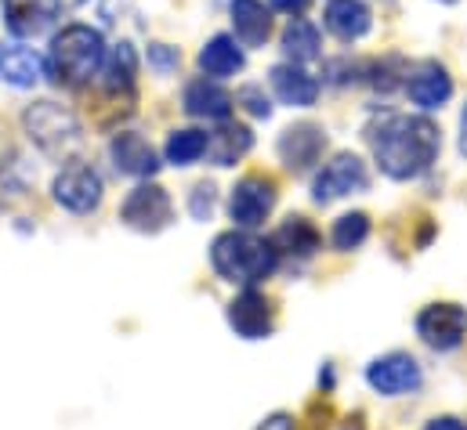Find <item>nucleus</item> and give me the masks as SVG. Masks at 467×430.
Returning <instances> with one entry per match:
<instances>
[{"label":"nucleus","mask_w":467,"mask_h":430,"mask_svg":"<svg viewBox=\"0 0 467 430\" xmlns=\"http://www.w3.org/2000/svg\"><path fill=\"white\" fill-rule=\"evenodd\" d=\"M369 148L391 181H410L439 159L442 134L428 116H384L369 127Z\"/></svg>","instance_id":"obj_1"},{"label":"nucleus","mask_w":467,"mask_h":430,"mask_svg":"<svg viewBox=\"0 0 467 430\" xmlns=\"http://www.w3.org/2000/svg\"><path fill=\"white\" fill-rule=\"evenodd\" d=\"M211 264L225 282L257 286L279 268V250L254 231H222L211 246Z\"/></svg>","instance_id":"obj_2"},{"label":"nucleus","mask_w":467,"mask_h":430,"mask_svg":"<svg viewBox=\"0 0 467 430\" xmlns=\"http://www.w3.org/2000/svg\"><path fill=\"white\" fill-rule=\"evenodd\" d=\"M106 66V40L91 26H66L51 40L47 73L58 87H84Z\"/></svg>","instance_id":"obj_3"},{"label":"nucleus","mask_w":467,"mask_h":430,"mask_svg":"<svg viewBox=\"0 0 467 430\" xmlns=\"http://www.w3.org/2000/svg\"><path fill=\"white\" fill-rule=\"evenodd\" d=\"M22 123H26L29 141L51 159H69L84 141L80 119L58 102H33L22 112Z\"/></svg>","instance_id":"obj_4"},{"label":"nucleus","mask_w":467,"mask_h":430,"mask_svg":"<svg viewBox=\"0 0 467 430\" xmlns=\"http://www.w3.org/2000/svg\"><path fill=\"white\" fill-rule=\"evenodd\" d=\"M366 384L384 398H402V394L420 391L424 373H420V362L413 354L391 351V354H380L366 365Z\"/></svg>","instance_id":"obj_5"},{"label":"nucleus","mask_w":467,"mask_h":430,"mask_svg":"<svg viewBox=\"0 0 467 430\" xmlns=\"http://www.w3.org/2000/svg\"><path fill=\"white\" fill-rule=\"evenodd\" d=\"M417 336L431 347V351H457L467 336V308L461 304H428L417 315Z\"/></svg>","instance_id":"obj_6"},{"label":"nucleus","mask_w":467,"mask_h":430,"mask_svg":"<svg viewBox=\"0 0 467 430\" xmlns=\"http://www.w3.org/2000/svg\"><path fill=\"white\" fill-rule=\"evenodd\" d=\"M119 217H123L127 228H134V231H141V235H156V231H163V228L171 224L174 203H171L167 189H160V185H138V189L123 200Z\"/></svg>","instance_id":"obj_7"},{"label":"nucleus","mask_w":467,"mask_h":430,"mask_svg":"<svg viewBox=\"0 0 467 430\" xmlns=\"http://www.w3.org/2000/svg\"><path fill=\"white\" fill-rule=\"evenodd\" d=\"M369 189V170H366V163L358 159V156H351V152H341V156H334L327 167H323V174L316 178V185H312V196H316V203H334V200H345V196H355V192H366Z\"/></svg>","instance_id":"obj_8"},{"label":"nucleus","mask_w":467,"mask_h":430,"mask_svg":"<svg viewBox=\"0 0 467 430\" xmlns=\"http://www.w3.org/2000/svg\"><path fill=\"white\" fill-rule=\"evenodd\" d=\"M102 192H106V189H102L99 170H91V167H84V163L66 167V170L55 178V185H51L55 203L66 207L69 214H91V210H99Z\"/></svg>","instance_id":"obj_9"},{"label":"nucleus","mask_w":467,"mask_h":430,"mask_svg":"<svg viewBox=\"0 0 467 430\" xmlns=\"http://www.w3.org/2000/svg\"><path fill=\"white\" fill-rule=\"evenodd\" d=\"M275 207V181L272 178H243L233 189V200H229V214L239 228H257L265 217L272 214Z\"/></svg>","instance_id":"obj_10"},{"label":"nucleus","mask_w":467,"mask_h":430,"mask_svg":"<svg viewBox=\"0 0 467 430\" xmlns=\"http://www.w3.org/2000/svg\"><path fill=\"white\" fill-rule=\"evenodd\" d=\"M229 325L235 329V336H243V340H265L275 329V308H272V301L265 293L246 286L229 304Z\"/></svg>","instance_id":"obj_11"},{"label":"nucleus","mask_w":467,"mask_h":430,"mask_svg":"<svg viewBox=\"0 0 467 430\" xmlns=\"http://www.w3.org/2000/svg\"><path fill=\"white\" fill-rule=\"evenodd\" d=\"M62 15V0H4V22L18 40L47 33Z\"/></svg>","instance_id":"obj_12"},{"label":"nucleus","mask_w":467,"mask_h":430,"mask_svg":"<svg viewBox=\"0 0 467 430\" xmlns=\"http://www.w3.org/2000/svg\"><path fill=\"white\" fill-rule=\"evenodd\" d=\"M323 148H327V130L316 127V123L286 127L283 138H279V156L290 170H308L312 163H319Z\"/></svg>","instance_id":"obj_13"},{"label":"nucleus","mask_w":467,"mask_h":430,"mask_svg":"<svg viewBox=\"0 0 467 430\" xmlns=\"http://www.w3.org/2000/svg\"><path fill=\"white\" fill-rule=\"evenodd\" d=\"M109 156H113V167L127 178H152L160 170L156 148L134 130H119L117 138L109 141Z\"/></svg>","instance_id":"obj_14"},{"label":"nucleus","mask_w":467,"mask_h":430,"mask_svg":"<svg viewBox=\"0 0 467 430\" xmlns=\"http://www.w3.org/2000/svg\"><path fill=\"white\" fill-rule=\"evenodd\" d=\"M406 91H410L413 106L442 108L450 98H453V77H450L439 62H424L417 73L406 77Z\"/></svg>","instance_id":"obj_15"},{"label":"nucleus","mask_w":467,"mask_h":430,"mask_svg":"<svg viewBox=\"0 0 467 430\" xmlns=\"http://www.w3.org/2000/svg\"><path fill=\"white\" fill-rule=\"evenodd\" d=\"M272 87H275L279 102L297 106V108L316 106V98H319V80H316L312 73H305L297 62L275 66V69H272Z\"/></svg>","instance_id":"obj_16"},{"label":"nucleus","mask_w":467,"mask_h":430,"mask_svg":"<svg viewBox=\"0 0 467 430\" xmlns=\"http://www.w3.org/2000/svg\"><path fill=\"white\" fill-rule=\"evenodd\" d=\"M272 246L279 250V257L286 253V257L308 261V257H316V250L323 246V235H319V228H316L308 217H286V220L275 228Z\"/></svg>","instance_id":"obj_17"},{"label":"nucleus","mask_w":467,"mask_h":430,"mask_svg":"<svg viewBox=\"0 0 467 430\" xmlns=\"http://www.w3.org/2000/svg\"><path fill=\"white\" fill-rule=\"evenodd\" d=\"M254 145V134L246 123H233V119H222L218 130L207 138V159L214 167H235Z\"/></svg>","instance_id":"obj_18"},{"label":"nucleus","mask_w":467,"mask_h":430,"mask_svg":"<svg viewBox=\"0 0 467 430\" xmlns=\"http://www.w3.org/2000/svg\"><path fill=\"white\" fill-rule=\"evenodd\" d=\"M373 26V15L362 0H330L327 4V29L337 36V40H362Z\"/></svg>","instance_id":"obj_19"},{"label":"nucleus","mask_w":467,"mask_h":430,"mask_svg":"<svg viewBox=\"0 0 467 430\" xmlns=\"http://www.w3.org/2000/svg\"><path fill=\"white\" fill-rule=\"evenodd\" d=\"M185 112L196 119H229L233 112V95L225 87H218L214 80H192L185 87Z\"/></svg>","instance_id":"obj_20"},{"label":"nucleus","mask_w":467,"mask_h":430,"mask_svg":"<svg viewBox=\"0 0 467 430\" xmlns=\"http://www.w3.org/2000/svg\"><path fill=\"white\" fill-rule=\"evenodd\" d=\"M233 29L243 47H261L272 33V18L261 0H233Z\"/></svg>","instance_id":"obj_21"},{"label":"nucleus","mask_w":467,"mask_h":430,"mask_svg":"<svg viewBox=\"0 0 467 430\" xmlns=\"http://www.w3.org/2000/svg\"><path fill=\"white\" fill-rule=\"evenodd\" d=\"M0 77L11 87H33L44 77V58L36 51H29V47H7L0 55Z\"/></svg>","instance_id":"obj_22"},{"label":"nucleus","mask_w":467,"mask_h":430,"mask_svg":"<svg viewBox=\"0 0 467 430\" xmlns=\"http://www.w3.org/2000/svg\"><path fill=\"white\" fill-rule=\"evenodd\" d=\"M200 66H203L207 77H233V73L243 69V51H239V44L233 36L222 33L200 51Z\"/></svg>","instance_id":"obj_23"},{"label":"nucleus","mask_w":467,"mask_h":430,"mask_svg":"<svg viewBox=\"0 0 467 430\" xmlns=\"http://www.w3.org/2000/svg\"><path fill=\"white\" fill-rule=\"evenodd\" d=\"M319 47H323V40H319V29L312 22L294 18L283 29V51H286L290 62H297V66L301 62H312V58H319Z\"/></svg>","instance_id":"obj_24"},{"label":"nucleus","mask_w":467,"mask_h":430,"mask_svg":"<svg viewBox=\"0 0 467 430\" xmlns=\"http://www.w3.org/2000/svg\"><path fill=\"white\" fill-rule=\"evenodd\" d=\"M102 73H106V84H102V87H113V91H134V77H138V55H134V47H130L127 40H123V44H117V47L106 55Z\"/></svg>","instance_id":"obj_25"},{"label":"nucleus","mask_w":467,"mask_h":430,"mask_svg":"<svg viewBox=\"0 0 467 430\" xmlns=\"http://www.w3.org/2000/svg\"><path fill=\"white\" fill-rule=\"evenodd\" d=\"M200 156H207V134L203 130H174L167 138V159L174 167H189Z\"/></svg>","instance_id":"obj_26"},{"label":"nucleus","mask_w":467,"mask_h":430,"mask_svg":"<svg viewBox=\"0 0 467 430\" xmlns=\"http://www.w3.org/2000/svg\"><path fill=\"white\" fill-rule=\"evenodd\" d=\"M330 239H334V246L337 250H358L366 239H369V217L366 214H345V217H337L334 220V231H330Z\"/></svg>","instance_id":"obj_27"},{"label":"nucleus","mask_w":467,"mask_h":430,"mask_svg":"<svg viewBox=\"0 0 467 430\" xmlns=\"http://www.w3.org/2000/svg\"><path fill=\"white\" fill-rule=\"evenodd\" d=\"M235 102L246 108L250 116H257V119H268V116H272V102L265 98L261 87H243V91L235 95Z\"/></svg>","instance_id":"obj_28"},{"label":"nucleus","mask_w":467,"mask_h":430,"mask_svg":"<svg viewBox=\"0 0 467 430\" xmlns=\"http://www.w3.org/2000/svg\"><path fill=\"white\" fill-rule=\"evenodd\" d=\"M214 185H196L192 189V217H200V220H207V217L214 214Z\"/></svg>","instance_id":"obj_29"},{"label":"nucleus","mask_w":467,"mask_h":430,"mask_svg":"<svg viewBox=\"0 0 467 430\" xmlns=\"http://www.w3.org/2000/svg\"><path fill=\"white\" fill-rule=\"evenodd\" d=\"M149 62L156 66V69H174L178 62H182V55H178V47H167V44H149Z\"/></svg>","instance_id":"obj_30"},{"label":"nucleus","mask_w":467,"mask_h":430,"mask_svg":"<svg viewBox=\"0 0 467 430\" xmlns=\"http://www.w3.org/2000/svg\"><path fill=\"white\" fill-rule=\"evenodd\" d=\"M257 430H297V420H294L290 413H272L268 420H261Z\"/></svg>","instance_id":"obj_31"},{"label":"nucleus","mask_w":467,"mask_h":430,"mask_svg":"<svg viewBox=\"0 0 467 430\" xmlns=\"http://www.w3.org/2000/svg\"><path fill=\"white\" fill-rule=\"evenodd\" d=\"M308 4H312V0H272V7L283 11V15H301Z\"/></svg>","instance_id":"obj_32"},{"label":"nucleus","mask_w":467,"mask_h":430,"mask_svg":"<svg viewBox=\"0 0 467 430\" xmlns=\"http://www.w3.org/2000/svg\"><path fill=\"white\" fill-rule=\"evenodd\" d=\"M424 430H467V427L457 420V416H435Z\"/></svg>","instance_id":"obj_33"},{"label":"nucleus","mask_w":467,"mask_h":430,"mask_svg":"<svg viewBox=\"0 0 467 430\" xmlns=\"http://www.w3.org/2000/svg\"><path fill=\"white\" fill-rule=\"evenodd\" d=\"M461 156H467V106L461 112Z\"/></svg>","instance_id":"obj_34"},{"label":"nucleus","mask_w":467,"mask_h":430,"mask_svg":"<svg viewBox=\"0 0 467 430\" xmlns=\"http://www.w3.org/2000/svg\"><path fill=\"white\" fill-rule=\"evenodd\" d=\"M442 4H457V0H442Z\"/></svg>","instance_id":"obj_35"}]
</instances>
